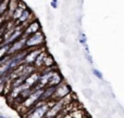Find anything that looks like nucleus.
Listing matches in <instances>:
<instances>
[{
	"label": "nucleus",
	"mask_w": 124,
	"mask_h": 118,
	"mask_svg": "<svg viewBox=\"0 0 124 118\" xmlns=\"http://www.w3.org/2000/svg\"><path fill=\"white\" fill-rule=\"evenodd\" d=\"M49 53V52L47 51V50H44L43 52H40L39 53V55L36 58V60H35V62L33 63V66L36 68V71H40L41 68H43L44 66V61H45L46 56H47V54Z\"/></svg>",
	"instance_id": "1a4fd4ad"
},
{
	"label": "nucleus",
	"mask_w": 124,
	"mask_h": 118,
	"mask_svg": "<svg viewBox=\"0 0 124 118\" xmlns=\"http://www.w3.org/2000/svg\"><path fill=\"white\" fill-rule=\"evenodd\" d=\"M66 66L71 69V72H76V65L71 62L70 60H68V62H66Z\"/></svg>",
	"instance_id": "a211bd4d"
},
{
	"label": "nucleus",
	"mask_w": 124,
	"mask_h": 118,
	"mask_svg": "<svg viewBox=\"0 0 124 118\" xmlns=\"http://www.w3.org/2000/svg\"><path fill=\"white\" fill-rule=\"evenodd\" d=\"M63 55L66 60H71V59H72V52H71L69 49H65L63 51Z\"/></svg>",
	"instance_id": "6ab92c4d"
},
{
	"label": "nucleus",
	"mask_w": 124,
	"mask_h": 118,
	"mask_svg": "<svg viewBox=\"0 0 124 118\" xmlns=\"http://www.w3.org/2000/svg\"><path fill=\"white\" fill-rule=\"evenodd\" d=\"M39 76H40V73H39L38 71L33 72L31 75L27 76V78H26L25 81H24V85H25L27 88H33V87H35L38 84Z\"/></svg>",
	"instance_id": "0eeeda50"
},
{
	"label": "nucleus",
	"mask_w": 124,
	"mask_h": 118,
	"mask_svg": "<svg viewBox=\"0 0 124 118\" xmlns=\"http://www.w3.org/2000/svg\"><path fill=\"white\" fill-rule=\"evenodd\" d=\"M82 82H83L84 86H89L92 84V80L89 78V75L88 76H85V77H82Z\"/></svg>",
	"instance_id": "f3484780"
},
{
	"label": "nucleus",
	"mask_w": 124,
	"mask_h": 118,
	"mask_svg": "<svg viewBox=\"0 0 124 118\" xmlns=\"http://www.w3.org/2000/svg\"><path fill=\"white\" fill-rule=\"evenodd\" d=\"M26 8H27V4H26L24 1H22V0H19V3H17L16 9L14 10V12H13L12 16H11V21H13V22L16 21V20L19 19L20 16H21L22 12H23V11L25 10Z\"/></svg>",
	"instance_id": "6e6552de"
},
{
	"label": "nucleus",
	"mask_w": 124,
	"mask_h": 118,
	"mask_svg": "<svg viewBox=\"0 0 124 118\" xmlns=\"http://www.w3.org/2000/svg\"><path fill=\"white\" fill-rule=\"evenodd\" d=\"M8 4H9V0H1V2H0V17L7 12Z\"/></svg>",
	"instance_id": "ddd939ff"
},
{
	"label": "nucleus",
	"mask_w": 124,
	"mask_h": 118,
	"mask_svg": "<svg viewBox=\"0 0 124 118\" xmlns=\"http://www.w3.org/2000/svg\"><path fill=\"white\" fill-rule=\"evenodd\" d=\"M59 41H60L61 43H63V45H66V42H68V38H66V36L61 35L60 38H59Z\"/></svg>",
	"instance_id": "aec40b11"
},
{
	"label": "nucleus",
	"mask_w": 124,
	"mask_h": 118,
	"mask_svg": "<svg viewBox=\"0 0 124 118\" xmlns=\"http://www.w3.org/2000/svg\"><path fill=\"white\" fill-rule=\"evenodd\" d=\"M51 7L54 9H57V8H58V2H52L51 1Z\"/></svg>",
	"instance_id": "412c9836"
},
{
	"label": "nucleus",
	"mask_w": 124,
	"mask_h": 118,
	"mask_svg": "<svg viewBox=\"0 0 124 118\" xmlns=\"http://www.w3.org/2000/svg\"><path fill=\"white\" fill-rule=\"evenodd\" d=\"M45 118H58V117L56 116V117H45Z\"/></svg>",
	"instance_id": "5701e85b"
},
{
	"label": "nucleus",
	"mask_w": 124,
	"mask_h": 118,
	"mask_svg": "<svg viewBox=\"0 0 124 118\" xmlns=\"http://www.w3.org/2000/svg\"><path fill=\"white\" fill-rule=\"evenodd\" d=\"M93 74L95 75V77H97V79H99V80H103V76H102V74H101V72H99L98 69L93 68Z\"/></svg>",
	"instance_id": "dca6fc26"
},
{
	"label": "nucleus",
	"mask_w": 124,
	"mask_h": 118,
	"mask_svg": "<svg viewBox=\"0 0 124 118\" xmlns=\"http://www.w3.org/2000/svg\"><path fill=\"white\" fill-rule=\"evenodd\" d=\"M56 65V61H54V58L51 55L50 53L47 54V56H46L45 61H44V66L43 68H45V67H51V66H54Z\"/></svg>",
	"instance_id": "9b49d317"
},
{
	"label": "nucleus",
	"mask_w": 124,
	"mask_h": 118,
	"mask_svg": "<svg viewBox=\"0 0 124 118\" xmlns=\"http://www.w3.org/2000/svg\"><path fill=\"white\" fill-rule=\"evenodd\" d=\"M23 49H25V37H21V38L17 39L16 41L10 43L7 54H8V55H11V54H14V53H16V52L21 51V50H23Z\"/></svg>",
	"instance_id": "39448f33"
},
{
	"label": "nucleus",
	"mask_w": 124,
	"mask_h": 118,
	"mask_svg": "<svg viewBox=\"0 0 124 118\" xmlns=\"http://www.w3.org/2000/svg\"><path fill=\"white\" fill-rule=\"evenodd\" d=\"M0 2H1V0H0Z\"/></svg>",
	"instance_id": "b1692460"
},
{
	"label": "nucleus",
	"mask_w": 124,
	"mask_h": 118,
	"mask_svg": "<svg viewBox=\"0 0 124 118\" xmlns=\"http://www.w3.org/2000/svg\"><path fill=\"white\" fill-rule=\"evenodd\" d=\"M0 118H8V117L4 116V115H1V114H0Z\"/></svg>",
	"instance_id": "4be33fe9"
},
{
	"label": "nucleus",
	"mask_w": 124,
	"mask_h": 118,
	"mask_svg": "<svg viewBox=\"0 0 124 118\" xmlns=\"http://www.w3.org/2000/svg\"><path fill=\"white\" fill-rule=\"evenodd\" d=\"M72 92V88H71V85L66 81L65 79H63L59 85H57L54 87V94H52L51 100L54 101H59L61 100L62 98L66 97L68 94Z\"/></svg>",
	"instance_id": "f03ea898"
},
{
	"label": "nucleus",
	"mask_w": 124,
	"mask_h": 118,
	"mask_svg": "<svg viewBox=\"0 0 124 118\" xmlns=\"http://www.w3.org/2000/svg\"><path fill=\"white\" fill-rule=\"evenodd\" d=\"M46 49L45 47L41 48H33V49H27V53H26L25 58H24V62L23 64H27V65H33V63L35 62L36 58L39 55L40 52H43Z\"/></svg>",
	"instance_id": "7ed1b4c3"
},
{
	"label": "nucleus",
	"mask_w": 124,
	"mask_h": 118,
	"mask_svg": "<svg viewBox=\"0 0 124 118\" xmlns=\"http://www.w3.org/2000/svg\"><path fill=\"white\" fill-rule=\"evenodd\" d=\"M54 87H45L43 89V93H41V97H40V101H49L51 100L52 94H54Z\"/></svg>",
	"instance_id": "9d476101"
},
{
	"label": "nucleus",
	"mask_w": 124,
	"mask_h": 118,
	"mask_svg": "<svg viewBox=\"0 0 124 118\" xmlns=\"http://www.w3.org/2000/svg\"><path fill=\"white\" fill-rule=\"evenodd\" d=\"M39 30H43L41 29L40 22L37 19H35V20H33L32 22H30V23L23 28V37L26 38V37H28L30 35L35 34V33L39 32Z\"/></svg>",
	"instance_id": "20e7f679"
},
{
	"label": "nucleus",
	"mask_w": 124,
	"mask_h": 118,
	"mask_svg": "<svg viewBox=\"0 0 124 118\" xmlns=\"http://www.w3.org/2000/svg\"><path fill=\"white\" fill-rule=\"evenodd\" d=\"M82 94L84 95V98H86L87 100H92L93 99V94H94V91L89 88V87H85V88L82 89Z\"/></svg>",
	"instance_id": "f8f14e48"
},
{
	"label": "nucleus",
	"mask_w": 124,
	"mask_h": 118,
	"mask_svg": "<svg viewBox=\"0 0 124 118\" xmlns=\"http://www.w3.org/2000/svg\"><path fill=\"white\" fill-rule=\"evenodd\" d=\"M63 79H64L63 75L61 74L60 69L57 68V69H54V71L52 72L51 76H50V79H49V81H48V84H47V86L46 87H56L57 85L60 84Z\"/></svg>",
	"instance_id": "423d86ee"
},
{
	"label": "nucleus",
	"mask_w": 124,
	"mask_h": 118,
	"mask_svg": "<svg viewBox=\"0 0 124 118\" xmlns=\"http://www.w3.org/2000/svg\"><path fill=\"white\" fill-rule=\"evenodd\" d=\"M8 48H9V45H1L0 46V60H1L4 55H7Z\"/></svg>",
	"instance_id": "2eb2a0df"
},
{
	"label": "nucleus",
	"mask_w": 124,
	"mask_h": 118,
	"mask_svg": "<svg viewBox=\"0 0 124 118\" xmlns=\"http://www.w3.org/2000/svg\"><path fill=\"white\" fill-rule=\"evenodd\" d=\"M8 79H9L8 76H2V77H0V95L3 94V91H4V88H6Z\"/></svg>",
	"instance_id": "4468645a"
},
{
	"label": "nucleus",
	"mask_w": 124,
	"mask_h": 118,
	"mask_svg": "<svg viewBox=\"0 0 124 118\" xmlns=\"http://www.w3.org/2000/svg\"><path fill=\"white\" fill-rule=\"evenodd\" d=\"M46 45V36L43 30L35 33L33 35H30L25 38V48L33 49V48H41Z\"/></svg>",
	"instance_id": "f257e3e1"
}]
</instances>
